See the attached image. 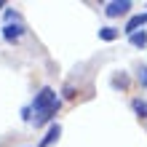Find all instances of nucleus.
I'll return each mask as SVG.
<instances>
[{
    "label": "nucleus",
    "mask_w": 147,
    "mask_h": 147,
    "mask_svg": "<svg viewBox=\"0 0 147 147\" xmlns=\"http://www.w3.org/2000/svg\"><path fill=\"white\" fill-rule=\"evenodd\" d=\"M128 43H131L134 48H144V46H147V32H144V30H142V32H134V35L128 38Z\"/></svg>",
    "instance_id": "nucleus-7"
},
{
    "label": "nucleus",
    "mask_w": 147,
    "mask_h": 147,
    "mask_svg": "<svg viewBox=\"0 0 147 147\" xmlns=\"http://www.w3.org/2000/svg\"><path fill=\"white\" fill-rule=\"evenodd\" d=\"M115 38H120V30H115V27H102L99 30V40H115Z\"/></svg>",
    "instance_id": "nucleus-8"
},
{
    "label": "nucleus",
    "mask_w": 147,
    "mask_h": 147,
    "mask_svg": "<svg viewBox=\"0 0 147 147\" xmlns=\"http://www.w3.org/2000/svg\"><path fill=\"white\" fill-rule=\"evenodd\" d=\"M0 8H5V0H0Z\"/></svg>",
    "instance_id": "nucleus-13"
},
{
    "label": "nucleus",
    "mask_w": 147,
    "mask_h": 147,
    "mask_svg": "<svg viewBox=\"0 0 147 147\" xmlns=\"http://www.w3.org/2000/svg\"><path fill=\"white\" fill-rule=\"evenodd\" d=\"M32 112H35V118H32V123L35 126H46L48 120H54V115L59 112L62 107V99L56 96V91L51 88V86H43V88L35 94V99H32Z\"/></svg>",
    "instance_id": "nucleus-1"
},
{
    "label": "nucleus",
    "mask_w": 147,
    "mask_h": 147,
    "mask_svg": "<svg viewBox=\"0 0 147 147\" xmlns=\"http://www.w3.org/2000/svg\"><path fill=\"white\" fill-rule=\"evenodd\" d=\"M22 120H24V123L32 120V107H22Z\"/></svg>",
    "instance_id": "nucleus-11"
},
{
    "label": "nucleus",
    "mask_w": 147,
    "mask_h": 147,
    "mask_svg": "<svg viewBox=\"0 0 147 147\" xmlns=\"http://www.w3.org/2000/svg\"><path fill=\"white\" fill-rule=\"evenodd\" d=\"M24 32H27V30H24V24L11 22V24H5V27H3V38H5L8 43H16V40L24 35Z\"/></svg>",
    "instance_id": "nucleus-4"
},
{
    "label": "nucleus",
    "mask_w": 147,
    "mask_h": 147,
    "mask_svg": "<svg viewBox=\"0 0 147 147\" xmlns=\"http://www.w3.org/2000/svg\"><path fill=\"white\" fill-rule=\"evenodd\" d=\"M131 110H134L139 118H147V99H139V96L131 99Z\"/></svg>",
    "instance_id": "nucleus-6"
},
{
    "label": "nucleus",
    "mask_w": 147,
    "mask_h": 147,
    "mask_svg": "<svg viewBox=\"0 0 147 147\" xmlns=\"http://www.w3.org/2000/svg\"><path fill=\"white\" fill-rule=\"evenodd\" d=\"M128 8H131V0H112V3L105 5V16L107 19H115V16L128 13Z\"/></svg>",
    "instance_id": "nucleus-2"
},
{
    "label": "nucleus",
    "mask_w": 147,
    "mask_h": 147,
    "mask_svg": "<svg viewBox=\"0 0 147 147\" xmlns=\"http://www.w3.org/2000/svg\"><path fill=\"white\" fill-rule=\"evenodd\" d=\"M64 99H75V88H72V86H70V83H67V86H64Z\"/></svg>",
    "instance_id": "nucleus-12"
},
{
    "label": "nucleus",
    "mask_w": 147,
    "mask_h": 147,
    "mask_svg": "<svg viewBox=\"0 0 147 147\" xmlns=\"http://www.w3.org/2000/svg\"><path fill=\"white\" fill-rule=\"evenodd\" d=\"M59 134H62V126H59V123H51V126H48V131H46V136L40 139L38 147H51L54 142H59Z\"/></svg>",
    "instance_id": "nucleus-5"
},
{
    "label": "nucleus",
    "mask_w": 147,
    "mask_h": 147,
    "mask_svg": "<svg viewBox=\"0 0 147 147\" xmlns=\"http://www.w3.org/2000/svg\"><path fill=\"white\" fill-rule=\"evenodd\" d=\"M136 80H139L142 88H147V64H139V70H136Z\"/></svg>",
    "instance_id": "nucleus-10"
},
{
    "label": "nucleus",
    "mask_w": 147,
    "mask_h": 147,
    "mask_svg": "<svg viewBox=\"0 0 147 147\" xmlns=\"http://www.w3.org/2000/svg\"><path fill=\"white\" fill-rule=\"evenodd\" d=\"M112 88H128V75L126 72H115V75H112Z\"/></svg>",
    "instance_id": "nucleus-9"
},
{
    "label": "nucleus",
    "mask_w": 147,
    "mask_h": 147,
    "mask_svg": "<svg viewBox=\"0 0 147 147\" xmlns=\"http://www.w3.org/2000/svg\"><path fill=\"white\" fill-rule=\"evenodd\" d=\"M144 24H147V11H144V13H134L131 19L126 22V27H123V32H126L128 38H131L134 32H142V27H144Z\"/></svg>",
    "instance_id": "nucleus-3"
}]
</instances>
